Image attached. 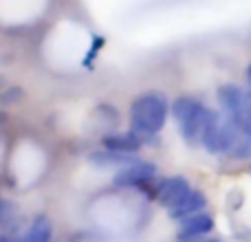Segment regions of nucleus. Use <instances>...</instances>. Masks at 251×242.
Here are the masks:
<instances>
[{"label": "nucleus", "instance_id": "1", "mask_svg": "<svg viewBox=\"0 0 251 242\" xmlns=\"http://www.w3.org/2000/svg\"><path fill=\"white\" fill-rule=\"evenodd\" d=\"M170 113V101L163 93H143L130 106V123L132 130L141 137H154L165 125Z\"/></svg>", "mask_w": 251, "mask_h": 242}, {"label": "nucleus", "instance_id": "7", "mask_svg": "<svg viewBox=\"0 0 251 242\" xmlns=\"http://www.w3.org/2000/svg\"><path fill=\"white\" fill-rule=\"evenodd\" d=\"M214 227V218L205 212H199L194 216H187L181 220V227H178L176 240L178 242H199L203 236H207Z\"/></svg>", "mask_w": 251, "mask_h": 242}, {"label": "nucleus", "instance_id": "13", "mask_svg": "<svg viewBox=\"0 0 251 242\" xmlns=\"http://www.w3.org/2000/svg\"><path fill=\"white\" fill-rule=\"evenodd\" d=\"M0 242H13V240H11V238H9V236H7V234H4V236H2V238H0Z\"/></svg>", "mask_w": 251, "mask_h": 242}, {"label": "nucleus", "instance_id": "2", "mask_svg": "<svg viewBox=\"0 0 251 242\" xmlns=\"http://www.w3.org/2000/svg\"><path fill=\"white\" fill-rule=\"evenodd\" d=\"M172 115L187 145H199L203 141L209 108H205L201 101L192 99V97H178L176 101H172Z\"/></svg>", "mask_w": 251, "mask_h": 242}, {"label": "nucleus", "instance_id": "14", "mask_svg": "<svg viewBox=\"0 0 251 242\" xmlns=\"http://www.w3.org/2000/svg\"><path fill=\"white\" fill-rule=\"evenodd\" d=\"M247 77H249V84H251V66H249V71H247Z\"/></svg>", "mask_w": 251, "mask_h": 242}, {"label": "nucleus", "instance_id": "11", "mask_svg": "<svg viewBox=\"0 0 251 242\" xmlns=\"http://www.w3.org/2000/svg\"><path fill=\"white\" fill-rule=\"evenodd\" d=\"M51 240V220L47 216H38L31 227L26 229V234L22 236L20 242H49Z\"/></svg>", "mask_w": 251, "mask_h": 242}, {"label": "nucleus", "instance_id": "4", "mask_svg": "<svg viewBox=\"0 0 251 242\" xmlns=\"http://www.w3.org/2000/svg\"><path fill=\"white\" fill-rule=\"evenodd\" d=\"M223 154L227 159L234 161H243L251 156V134L245 132L238 123H234L227 117V130H225V147H223Z\"/></svg>", "mask_w": 251, "mask_h": 242}, {"label": "nucleus", "instance_id": "12", "mask_svg": "<svg viewBox=\"0 0 251 242\" xmlns=\"http://www.w3.org/2000/svg\"><path fill=\"white\" fill-rule=\"evenodd\" d=\"M199 242H223V240H218V238H205V240H199Z\"/></svg>", "mask_w": 251, "mask_h": 242}, {"label": "nucleus", "instance_id": "9", "mask_svg": "<svg viewBox=\"0 0 251 242\" xmlns=\"http://www.w3.org/2000/svg\"><path fill=\"white\" fill-rule=\"evenodd\" d=\"M104 147L113 152H122V154H134L141 147V134L132 132H119V134H108L104 137Z\"/></svg>", "mask_w": 251, "mask_h": 242}, {"label": "nucleus", "instance_id": "8", "mask_svg": "<svg viewBox=\"0 0 251 242\" xmlns=\"http://www.w3.org/2000/svg\"><path fill=\"white\" fill-rule=\"evenodd\" d=\"M192 192L190 183L185 181L183 176H170V178H163L159 185V203L168 209H174L187 194Z\"/></svg>", "mask_w": 251, "mask_h": 242}, {"label": "nucleus", "instance_id": "10", "mask_svg": "<svg viewBox=\"0 0 251 242\" xmlns=\"http://www.w3.org/2000/svg\"><path fill=\"white\" fill-rule=\"evenodd\" d=\"M205 203H207V198H205L203 192L192 190L190 194H187L185 198H183L181 203L176 205V207L170 209V216H172V218H178V220H183V218H187V216H194V214L203 212V209H205Z\"/></svg>", "mask_w": 251, "mask_h": 242}, {"label": "nucleus", "instance_id": "6", "mask_svg": "<svg viewBox=\"0 0 251 242\" xmlns=\"http://www.w3.org/2000/svg\"><path fill=\"white\" fill-rule=\"evenodd\" d=\"M225 130H227V115L209 110L201 145H203L209 154H223V147H225Z\"/></svg>", "mask_w": 251, "mask_h": 242}, {"label": "nucleus", "instance_id": "3", "mask_svg": "<svg viewBox=\"0 0 251 242\" xmlns=\"http://www.w3.org/2000/svg\"><path fill=\"white\" fill-rule=\"evenodd\" d=\"M218 104L234 123L251 134V91H245L236 84H223L218 88Z\"/></svg>", "mask_w": 251, "mask_h": 242}, {"label": "nucleus", "instance_id": "5", "mask_svg": "<svg viewBox=\"0 0 251 242\" xmlns=\"http://www.w3.org/2000/svg\"><path fill=\"white\" fill-rule=\"evenodd\" d=\"M156 168L148 161H132V163L124 165L117 169L115 174V185L119 187H137V185H146L154 178Z\"/></svg>", "mask_w": 251, "mask_h": 242}]
</instances>
